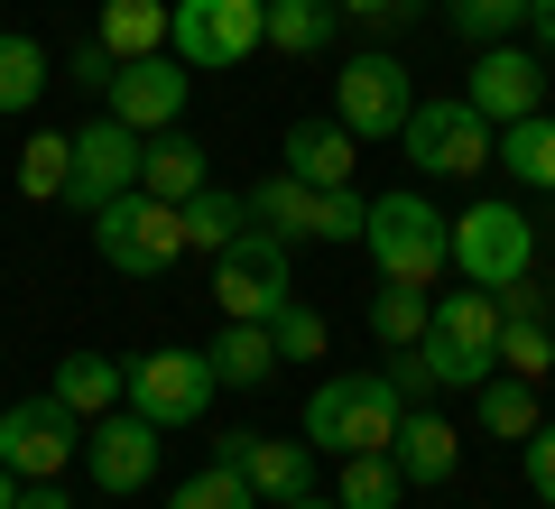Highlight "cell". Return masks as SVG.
Listing matches in <instances>:
<instances>
[{
  "instance_id": "cell-1",
  "label": "cell",
  "mask_w": 555,
  "mask_h": 509,
  "mask_svg": "<svg viewBox=\"0 0 555 509\" xmlns=\"http://www.w3.org/2000/svg\"><path fill=\"white\" fill-rule=\"evenodd\" d=\"M361 251H371V269L398 278V288H436V278L454 269V222L416 195V186H398V195H371Z\"/></svg>"
},
{
  "instance_id": "cell-2",
  "label": "cell",
  "mask_w": 555,
  "mask_h": 509,
  "mask_svg": "<svg viewBox=\"0 0 555 509\" xmlns=\"http://www.w3.org/2000/svg\"><path fill=\"white\" fill-rule=\"evenodd\" d=\"M398 417H408V398L389 390V371H343V380H315V398H306V445H324L334 463L343 454H389Z\"/></svg>"
},
{
  "instance_id": "cell-3",
  "label": "cell",
  "mask_w": 555,
  "mask_h": 509,
  "mask_svg": "<svg viewBox=\"0 0 555 509\" xmlns=\"http://www.w3.org/2000/svg\"><path fill=\"white\" fill-rule=\"evenodd\" d=\"M93 251L120 278H167L185 259V214L167 195H149V186H130V195H112L93 214Z\"/></svg>"
},
{
  "instance_id": "cell-4",
  "label": "cell",
  "mask_w": 555,
  "mask_h": 509,
  "mask_svg": "<svg viewBox=\"0 0 555 509\" xmlns=\"http://www.w3.org/2000/svg\"><path fill=\"white\" fill-rule=\"evenodd\" d=\"M426 371H436V390H481V380L500 371V296L491 288H463V296H436V315H426Z\"/></svg>"
},
{
  "instance_id": "cell-5",
  "label": "cell",
  "mask_w": 555,
  "mask_h": 509,
  "mask_svg": "<svg viewBox=\"0 0 555 509\" xmlns=\"http://www.w3.org/2000/svg\"><path fill=\"white\" fill-rule=\"evenodd\" d=\"M250 222L259 232H278L287 251L297 241H361V222H371V195H352V186H306V177H259L250 186Z\"/></svg>"
},
{
  "instance_id": "cell-6",
  "label": "cell",
  "mask_w": 555,
  "mask_h": 509,
  "mask_svg": "<svg viewBox=\"0 0 555 509\" xmlns=\"http://www.w3.org/2000/svg\"><path fill=\"white\" fill-rule=\"evenodd\" d=\"M269 47V0H167V56L222 75V65Z\"/></svg>"
},
{
  "instance_id": "cell-7",
  "label": "cell",
  "mask_w": 555,
  "mask_h": 509,
  "mask_svg": "<svg viewBox=\"0 0 555 509\" xmlns=\"http://www.w3.org/2000/svg\"><path fill=\"white\" fill-rule=\"evenodd\" d=\"M398 149H408L416 177H481V167H491V149H500V130H491L463 93H454V102L426 93V102L408 112V130H398Z\"/></svg>"
},
{
  "instance_id": "cell-8",
  "label": "cell",
  "mask_w": 555,
  "mask_h": 509,
  "mask_svg": "<svg viewBox=\"0 0 555 509\" xmlns=\"http://www.w3.org/2000/svg\"><path fill=\"white\" fill-rule=\"evenodd\" d=\"M297 296V269H287V241L278 232H241L232 251L214 259V306H222V325H269L278 306Z\"/></svg>"
},
{
  "instance_id": "cell-9",
  "label": "cell",
  "mask_w": 555,
  "mask_h": 509,
  "mask_svg": "<svg viewBox=\"0 0 555 509\" xmlns=\"http://www.w3.org/2000/svg\"><path fill=\"white\" fill-rule=\"evenodd\" d=\"M454 269L463 288H509V278H537V222L518 214V204H473V214H454Z\"/></svg>"
},
{
  "instance_id": "cell-10",
  "label": "cell",
  "mask_w": 555,
  "mask_h": 509,
  "mask_svg": "<svg viewBox=\"0 0 555 509\" xmlns=\"http://www.w3.org/2000/svg\"><path fill=\"white\" fill-rule=\"evenodd\" d=\"M408 112H416V84H408V65H398L389 47H361V56L334 75V120L352 139H398Z\"/></svg>"
},
{
  "instance_id": "cell-11",
  "label": "cell",
  "mask_w": 555,
  "mask_h": 509,
  "mask_svg": "<svg viewBox=\"0 0 555 509\" xmlns=\"http://www.w3.org/2000/svg\"><path fill=\"white\" fill-rule=\"evenodd\" d=\"M0 463L20 472V482H56L65 463H83V417L65 408L56 390H47V398H20V408H0Z\"/></svg>"
},
{
  "instance_id": "cell-12",
  "label": "cell",
  "mask_w": 555,
  "mask_h": 509,
  "mask_svg": "<svg viewBox=\"0 0 555 509\" xmlns=\"http://www.w3.org/2000/svg\"><path fill=\"white\" fill-rule=\"evenodd\" d=\"M214 361L185 353V343H167V353H139L130 361V408L149 417V427H204V408H214Z\"/></svg>"
},
{
  "instance_id": "cell-13",
  "label": "cell",
  "mask_w": 555,
  "mask_h": 509,
  "mask_svg": "<svg viewBox=\"0 0 555 509\" xmlns=\"http://www.w3.org/2000/svg\"><path fill=\"white\" fill-rule=\"evenodd\" d=\"M158 435H167V427H149V417L120 398L112 417H93V427H83V472H93L112 500H130V491L158 482Z\"/></svg>"
},
{
  "instance_id": "cell-14",
  "label": "cell",
  "mask_w": 555,
  "mask_h": 509,
  "mask_svg": "<svg viewBox=\"0 0 555 509\" xmlns=\"http://www.w3.org/2000/svg\"><path fill=\"white\" fill-rule=\"evenodd\" d=\"M185 93H195V65H177V56L158 47V56H130V65L112 75L102 112L130 120L139 139H158V130H177V120H185Z\"/></svg>"
},
{
  "instance_id": "cell-15",
  "label": "cell",
  "mask_w": 555,
  "mask_h": 509,
  "mask_svg": "<svg viewBox=\"0 0 555 509\" xmlns=\"http://www.w3.org/2000/svg\"><path fill=\"white\" fill-rule=\"evenodd\" d=\"M139 186V130L130 120H83L75 130V177H65V204H75V214H102V204L112 195H130Z\"/></svg>"
},
{
  "instance_id": "cell-16",
  "label": "cell",
  "mask_w": 555,
  "mask_h": 509,
  "mask_svg": "<svg viewBox=\"0 0 555 509\" xmlns=\"http://www.w3.org/2000/svg\"><path fill=\"white\" fill-rule=\"evenodd\" d=\"M463 102H473L491 130H509V120H528L537 102H546V65H537V47H481V65H473V84H463Z\"/></svg>"
},
{
  "instance_id": "cell-17",
  "label": "cell",
  "mask_w": 555,
  "mask_h": 509,
  "mask_svg": "<svg viewBox=\"0 0 555 509\" xmlns=\"http://www.w3.org/2000/svg\"><path fill=\"white\" fill-rule=\"evenodd\" d=\"M214 454H232V463L250 472L259 500H297V491H315V454H306V445H278V435H222Z\"/></svg>"
},
{
  "instance_id": "cell-18",
  "label": "cell",
  "mask_w": 555,
  "mask_h": 509,
  "mask_svg": "<svg viewBox=\"0 0 555 509\" xmlns=\"http://www.w3.org/2000/svg\"><path fill=\"white\" fill-rule=\"evenodd\" d=\"M352 157H361V139L343 120H297V130L278 139V167L306 177V186H352Z\"/></svg>"
},
{
  "instance_id": "cell-19",
  "label": "cell",
  "mask_w": 555,
  "mask_h": 509,
  "mask_svg": "<svg viewBox=\"0 0 555 509\" xmlns=\"http://www.w3.org/2000/svg\"><path fill=\"white\" fill-rule=\"evenodd\" d=\"M56 398L93 427V417H112L120 398H130V361H112V353H65V361H56Z\"/></svg>"
},
{
  "instance_id": "cell-20",
  "label": "cell",
  "mask_w": 555,
  "mask_h": 509,
  "mask_svg": "<svg viewBox=\"0 0 555 509\" xmlns=\"http://www.w3.org/2000/svg\"><path fill=\"white\" fill-rule=\"evenodd\" d=\"M398 472H408V491H436V482H454V463H463V435L444 427V417H398Z\"/></svg>"
},
{
  "instance_id": "cell-21",
  "label": "cell",
  "mask_w": 555,
  "mask_h": 509,
  "mask_svg": "<svg viewBox=\"0 0 555 509\" xmlns=\"http://www.w3.org/2000/svg\"><path fill=\"white\" fill-rule=\"evenodd\" d=\"M139 186H149V195H167V204H185V195H204V149L185 130H158V139H139Z\"/></svg>"
},
{
  "instance_id": "cell-22",
  "label": "cell",
  "mask_w": 555,
  "mask_h": 509,
  "mask_svg": "<svg viewBox=\"0 0 555 509\" xmlns=\"http://www.w3.org/2000/svg\"><path fill=\"white\" fill-rule=\"evenodd\" d=\"M177 214H185V251H214V259L250 232V195H232V186H204V195H185Z\"/></svg>"
},
{
  "instance_id": "cell-23",
  "label": "cell",
  "mask_w": 555,
  "mask_h": 509,
  "mask_svg": "<svg viewBox=\"0 0 555 509\" xmlns=\"http://www.w3.org/2000/svg\"><path fill=\"white\" fill-rule=\"evenodd\" d=\"M343 10L334 0H269V47L278 56H334Z\"/></svg>"
},
{
  "instance_id": "cell-24",
  "label": "cell",
  "mask_w": 555,
  "mask_h": 509,
  "mask_svg": "<svg viewBox=\"0 0 555 509\" xmlns=\"http://www.w3.org/2000/svg\"><path fill=\"white\" fill-rule=\"evenodd\" d=\"M473 398H481V435H500V445H528V435L546 427V417H537V380H518V371H491Z\"/></svg>"
},
{
  "instance_id": "cell-25",
  "label": "cell",
  "mask_w": 555,
  "mask_h": 509,
  "mask_svg": "<svg viewBox=\"0 0 555 509\" xmlns=\"http://www.w3.org/2000/svg\"><path fill=\"white\" fill-rule=\"evenodd\" d=\"M93 38L112 47L120 65H130V56H158V47H167V0H102Z\"/></svg>"
},
{
  "instance_id": "cell-26",
  "label": "cell",
  "mask_w": 555,
  "mask_h": 509,
  "mask_svg": "<svg viewBox=\"0 0 555 509\" xmlns=\"http://www.w3.org/2000/svg\"><path fill=\"white\" fill-rule=\"evenodd\" d=\"M204 361H214V380H222V390H259V380L278 371V343H269V325H222Z\"/></svg>"
},
{
  "instance_id": "cell-27",
  "label": "cell",
  "mask_w": 555,
  "mask_h": 509,
  "mask_svg": "<svg viewBox=\"0 0 555 509\" xmlns=\"http://www.w3.org/2000/svg\"><path fill=\"white\" fill-rule=\"evenodd\" d=\"M65 177H75V130H28L20 139V195L65 204Z\"/></svg>"
},
{
  "instance_id": "cell-28",
  "label": "cell",
  "mask_w": 555,
  "mask_h": 509,
  "mask_svg": "<svg viewBox=\"0 0 555 509\" xmlns=\"http://www.w3.org/2000/svg\"><path fill=\"white\" fill-rule=\"evenodd\" d=\"M500 167H509L518 186H537V195H555V120L546 112H528V120H509V130H500Z\"/></svg>"
},
{
  "instance_id": "cell-29",
  "label": "cell",
  "mask_w": 555,
  "mask_h": 509,
  "mask_svg": "<svg viewBox=\"0 0 555 509\" xmlns=\"http://www.w3.org/2000/svg\"><path fill=\"white\" fill-rule=\"evenodd\" d=\"M334 500H343V509H398V500H408V472H398V454H343Z\"/></svg>"
},
{
  "instance_id": "cell-30",
  "label": "cell",
  "mask_w": 555,
  "mask_h": 509,
  "mask_svg": "<svg viewBox=\"0 0 555 509\" xmlns=\"http://www.w3.org/2000/svg\"><path fill=\"white\" fill-rule=\"evenodd\" d=\"M47 47L28 38V28H0V112H38V93H47Z\"/></svg>"
},
{
  "instance_id": "cell-31",
  "label": "cell",
  "mask_w": 555,
  "mask_h": 509,
  "mask_svg": "<svg viewBox=\"0 0 555 509\" xmlns=\"http://www.w3.org/2000/svg\"><path fill=\"white\" fill-rule=\"evenodd\" d=\"M426 315H436V296L426 288H398V278H379V296H371V333L379 343H426Z\"/></svg>"
},
{
  "instance_id": "cell-32",
  "label": "cell",
  "mask_w": 555,
  "mask_h": 509,
  "mask_svg": "<svg viewBox=\"0 0 555 509\" xmlns=\"http://www.w3.org/2000/svg\"><path fill=\"white\" fill-rule=\"evenodd\" d=\"M167 509H259V491H250V472H241L232 454H214L195 482H177V500H167Z\"/></svg>"
},
{
  "instance_id": "cell-33",
  "label": "cell",
  "mask_w": 555,
  "mask_h": 509,
  "mask_svg": "<svg viewBox=\"0 0 555 509\" xmlns=\"http://www.w3.org/2000/svg\"><path fill=\"white\" fill-rule=\"evenodd\" d=\"M500 371L546 380L555 371V325H537V315H500Z\"/></svg>"
},
{
  "instance_id": "cell-34",
  "label": "cell",
  "mask_w": 555,
  "mask_h": 509,
  "mask_svg": "<svg viewBox=\"0 0 555 509\" xmlns=\"http://www.w3.org/2000/svg\"><path fill=\"white\" fill-rule=\"evenodd\" d=\"M444 20H454L473 47H500L509 28H528V0H444Z\"/></svg>"
},
{
  "instance_id": "cell-35",
  "label": "cell",
  "mask_w": 555,
  "mask_h": 509,
  "mask_svg": "<svg viewBox=\"0 0 555 509\" xmlns=\"http://www.w3.org/2000/svg\"><path fill=\"white\" fill-rule=\"evenodd\" d=\"M269 343H278V361H324V315L287 296V306L269 315Z\"/></svg>"
},
{
  "instance_id": "cell-36",
  "label": "cell",
  "mask_w": 555,
  "mask_h": 509,
  "mask_svg": "<svg viewBox=\"0 0 555 509\" xmlns=\"http://www.w3.org/2000/svg\"><path fill=\"white\" fill-rule=\"evenodd\" d=\"M112 75H120V56L102 38H83L75 56H65V84H83V93H112Z\"/></svg>"
},
{
  "instance_id": "cell-37",
  "label": "cell",
  "mask_w": 555,
  "mask_h": 509,
  "mask_svg": "<svg viewBox=\"0 0 555 509\" xmlns=\"http://www.w3.org/2000/svg\"><path fill=\"white\" fill-rule=\"evenodd\" d=\"M518 463H528V491H537V500L555 509V427H537L528 445H518Z\"/></svg>"
},
{
  "instance_id": "cell-38",
  "label": "cell",
  "mask_w": 555,
  "mask_h": 509,
  "mask_svg": "<svg viewBox=\"0 0 555 509\" xmlns=\"http://www.w3.org/2000/svg\"><path fill=\"white\" fill-rule=\"evenodd\" d=\"M389 390H398V398H426V390H436V371H426L416 343H398V353H389Z\"/></svg>"
},
{
  "instance_id": "cell-39",
  "label": "cell",
  "mask_w": 555,
  "mask_h": 509,
  "mask_svg": "<svg viewBox=\"0 0 555 509\" xmlns=\"http://www.w3.org/2000/svg\"><path fill=\"white\" fill-rule=\"evenodd\" d=\"M500 315H537V325H555V296L537 288V278H509V288H500Z\"/></svg>"
},
{
  "instance_id": "cell-40",
  "label": "cell",
  "mask_w": 555,
  "mask_h": 509,
  "mask_svg": "<svg viewBox=\"0 0 555 509\" xmlns=\"http://www.w3.org/2000/svg\"><path fill=\"white\" fill-rule=\"evenodd\" d=\"M10 509H75V500H65V482H20V500H10Z\"/></svg>"
},
{
  "instance_id": "cell-41",
  "label": "cell",
  "mask_w": 555,
  "mask_h": 509,
  "mask_svg": "<svg viewBox=\"0 0 555 509\" xmlns=\"http://www.w3.org/2000/svg\"><path fill=\"white\" fill-rule=\"evenodd\" d=\"M528 38H537V56H555V0H528Z\"/></svg>"
},
{
  "instance_id": "cell-42",
  "label": "cell",
  "mask_w": 555,
  "mask_h": 509,
  "mask_svg": "<svg viewBox=\"0 0 555 509\" xmlns=\"http://www.w3.org/2000/svg\"><path fill=\"white\" fill-rule=\"evenodd\" d=\"M334 10H352V20H379V28H389L398 10H408V0H334Z\"/></svg>"
},
{
  "instance_id": "cell-43",
  "label": "cell",
  "mask_w": 555,
  "mask_h": 509,
  "mask_svg": "<svg viewBox=\"0 0 555 509\" xmlns=\"http://www.w3.org/2000/svg\"><path fill=\"white\" fill-rule=\"evenodd\" d=\"M278 509H343V500H315V491H297V500H278Z\"/></svg>"
},
{
  "instance_id": "cell-44",
  "label": "cell",
  "mask_w": 555,
  "mask_h": 509,
  "mask_svg": "<svg viewBox=\"0 0 555 509\" xmlns=\"http://www.w3.org/2000/svg\"><path fill=\"white\" fill-rule=\"evenodd\" d=\"M10 500H20V472H10V463H0V509H10Z\"/></svg>"
}]
</instances>
